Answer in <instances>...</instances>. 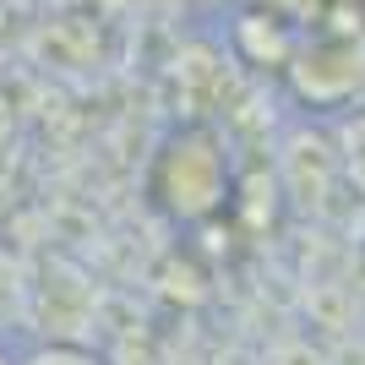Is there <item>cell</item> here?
I'll list each match as a JSON object with an SVG mask.
<instances>
[{
  "mask_svg": "<svg viewBox=\"0 0 365 365\" xmlns=\"http://www.w3.org/2000/svg\"><path fill=\"white\" fill-rule=\"evenodd\" d=\"M148 191L175 224L218 218L229 207V197H235V175H229V153L218 142V131H207V125L175 131L164 142V153H158V164H153Z\"/></svg>",
  "mask_w": 365,
  "mask_h": 365,
  "instance_id": "cell-1",
  "label": "cell"
},
{
  "mask_svg": "<svg viewBox=\"0 0 365 365\" xmlns=\"http://www.w3.org/2000/svg\"><path fill=\"white\" fill-rule=\"evenodd\" d=\"M333 148L317 137H294L289 148H284V197L294 202V207H327V197H333Z\"/></svg>",
  "mask_w": 365,
  "mask_h": 365,
  "instance_id": "cell-2",
  "label": "cell"
},
{
  "mask_svg": "<svg viewBox=\"0 0 365 365\" xmlns=\"http://www.w3.org/2000/svg\"><path fill=\"white\" fill-rule=\"evenodd\" d=\"M354 61V44H338V49H311L294 61V88L311 98V104H338L360 88V66Z\"/></svg>",
  "mask_w": 365,
  "mask_h": 365,
  "instance_id": "cell-3",
  "label": "cell"
},
{
  "mask_svg": "<svg viewBox=\"0 0 365 365\" xmlns=\"http://www.w3.org/2000/svg\"><path fill=\"white\" fill-rule=\"evenodd\" d=\"M305 311L311 317H322V327H349V294L338 289V284H317V289L305 294Z\"/></svg>",
  "mask_w": 365,
  "mask_h": 365,
  "instance_id": "cell-4",
  "label": "cell"
},
{
  "mask_svg": "<svg viewBox=\"0 0 365 365\" xmlns=\"http://www.w3.org/2000/svg\"><path fill=\"white\" fill-rule=\"evenodd\" d=\"M344 153H349V175L365 185V115L349 125V142H344Z\"/></svg>",
  "mask_w": 365,
  "mask_h": 365,
  "instance_id": "cell-5",
  "label": "cell"
},
{
  "mask_svg": "<svg viewBox=\"0 0 365 365\" xmlns=\"http://www.w3.org/2000/svg\"><path fill=\"white\" fill-rule=\"evenodd\" d=\"M28 365H98V360H88V354H76V349H44V354H33Z\"/></svg>",
  "mask_w": 365,
  "mask_h": 365,
  "instance_id": "cell-6",
  "label": "cell"
}]
</instances>
